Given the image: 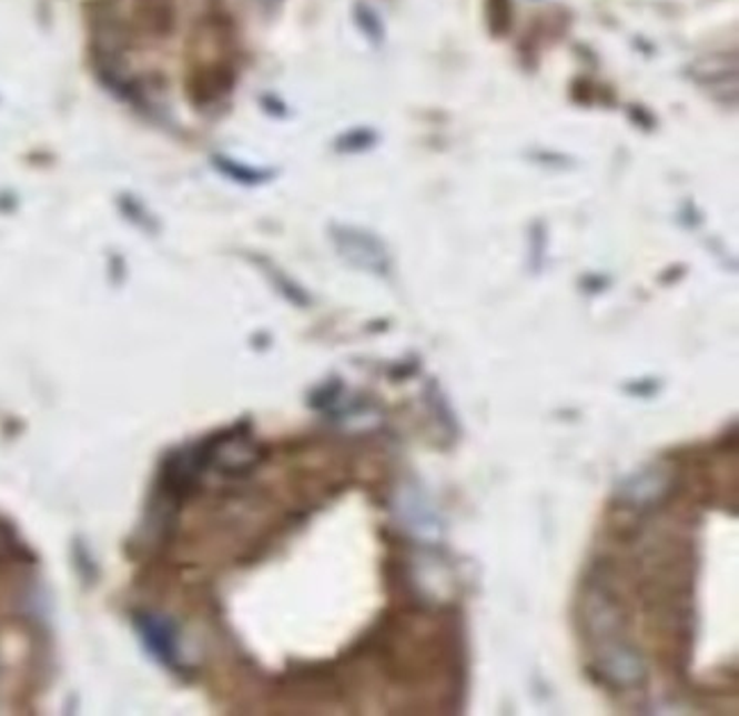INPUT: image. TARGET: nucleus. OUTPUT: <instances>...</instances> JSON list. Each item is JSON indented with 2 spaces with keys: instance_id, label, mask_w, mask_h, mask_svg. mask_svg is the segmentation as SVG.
I'll return each instance as SVG.
<instances>
[{
  "instance_id": "nucleus-1",
  "label": "nucleus",
  "mask_w": 739,
  "mask_h": 716,
  "mask_svg": "<svg viewBox=\"0 0 739 716\" xmlns=\"http://www.w3.org/2000/svg\"><path fill=\"white\" fill-rule=\"evenodd\" d=\"M132 626L153 662L169 668V672L175 674L182 672L184 664H182L180 633L169 616L158 612H136L132 616Z\"/></svg>"
}]
</instances>
